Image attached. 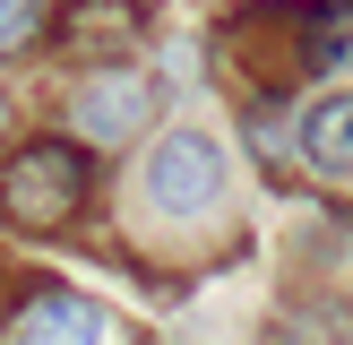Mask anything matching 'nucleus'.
I'll list each match as a JSON object with an SVG mask.
<instances>
[{"label": "nucleus", "mask_w": 353, "mask_h": 345, "mask_svg": "<svg viewBox=\"0 0 353 345\" xmlns=\"http://www.w3.org/2000/svg\"><path fill=\"white\" fill-rule=\"evenodd\" d=\"M276 345H353V319L336 302H302V310L276 319Z\"/></svg>", "instance_id": "7"}, {"label": "nucleus", "mask_w": 353, "mask_h": 345, "mask_svg": "<svg viewBox=\"0 0 353 345\" xmlns=\"http://www.w3.org/2000/svg\"><path fill=\"white\" fill-rule=\"evenodd\" d=\"M86 190H95L86 138H34V147H17L9 172H0V216L26 224V233H52V224H69L86 207Z\"/></svg>", "instance_id": "1"}, {"label": "nucleus", "mask_w": 353, "mask_h": 345, "mask_svg": "<svg viewBox=\"0 0 353 345\" xmlns=\"http://www.w3.org/2000/svg\"><path fill=\"white\" fill-rule=\"evenodd\" d=\"M302 164L319 181H353V95H319L302 112Z\"/></svg>", "instance_id": "6"}, {"label": "nucleus", "mask_w": 353, "mask_h": 345, "mask_svg": "<svg viewBox=\"0 0 353 345\" xmlns=\"http://www.w3.org/2000/svg\"><path fill=\"white\" fill-rule=\"evenodd\" d=\"M155 103H164V95H155L147 69L103 61V69H86L78 95H69V130H78L86 147H121V138H138V121H147Z\"/></svg>", "instance_id": "3"}, {"label": "nucleus", "mask_w": 353, "mask_h": 345, "mask_svg": "<svg viewBox=\"0 0 353 345\" xmlns=\"http://www.w3.org/2000/svg\"><path fill=\"white\" fill-rule=\"evenodd\" d=\"M34 34H43V0H0V61L26 52Z\"/></svg>", "instance_id": "8"}, {"label": "nucleus", "mask_w": 353, "mask_h": 345, "mask_svg": "<svg viewBox=\"0 0 353 345\" xmlns=\"http://www.w3.org/2000/svg\"><path fill=\"white\" fill-rule=\"evenodd\" d=\"M138 34H147V0H61V17H52V43L69 61H86V69L130 52Z\"/></svg>", "instance_id": "4"}, {"label": "nucleus", "mask_w": 353, "mask_h": 345, "mask_svg": "<svg viewBox=\"0 0 353 345\" xmlns=\"http://www.w3.org/2000/svg\"><path fill=\"white\" fill-rule=\"evenodd\" d=\"M9 345H103V310L86 293H34L9 319Z\"/></svg>", "instance_id": "5"}, {"label": "nucleus", "mask_w": 353, "mask_h": 345, "mask_svg": "<svg viewBox=\"0 0 353 345\" xmlns=\"http://www.w3.org/2000/svg\"><path fill=\"white\" fill-rule=\"evenodd\" d=\"M0 130H9V95H0Z\"/></svg>", "instance_id": "9"}, {"label": "nucleus", "mask_w": 353, "mask_h": 345, "mask_svg": "<svg viewBox=\"0 0 353 345\" xmlns=\"http://www.w3.org/2000/svg\"><path fill=\"white\" fill-rule=\"evenodd\" d=\"M216 199H224V147L216 138L207 130L155 138V155L138 164V207L164 224H199V216H216Z\"/></svg>", "instance_id": "2"}]
</instances>
